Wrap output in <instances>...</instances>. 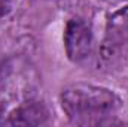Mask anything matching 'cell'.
I'll use <instances>...</instances> for the list:
<instances>
[{
  "instance_id": "1",
  "label": "cell",
  "mask_w": 128,
  "mask_h": 127,
  "mask_svg": "<svg viewBox=\"0 0 128 127\" xmlns=\"http://www.w3.org/2000/svg\"><path fill=\"white\" fill-rule=\"evenodd\" d=\"M64 115L79 126L109 123L122 108V100L113 90L86 82L72 84L60 93Z\"/></svg>"
},
{
  "instance_id": "4",
  "label": "cell",
  "mask_w": 128,
  "mask_h": 127,
  "mask_svg": "<svg viewBox=\"0 0 128 127\" xmlns=\"http://www.w3.org/2000/svg\"><path fill=\"white\" fill-rule=\"evenodd\" d=\"M48 109L39 100L27 99L22 103L16 105L8 112L4 123L8 124H21V126H34L45 124L48 120Z\"/></svg>"
},
{
  "instance_id": "5",
  "label": "cell",
  "mask_w": 128,
  "mask_h": 127,
  "mask_svg": "<svg viewBox=\"0 0 128 127\" xmlns=\"http://www.w3.org/2000/svg\"><path fill=\"white\" fill-rule=\"evenodd\" d=\"M15 3L16 0H0V17L10 14L12 9L15 8Z\"/></svg>"
},
{
  "instance_id": "2",
  "label": "cell",
  "mask_w": 128,
  "mask_h": 127,
  "mask_svg": "<svg viewBox=\"0 0 128 127\" xmlns=\"http://www.w3.org/2000/svg\"><path fill=\"white\" fill-rule=\"evenodd\" d=\"M64 51L67 58L73 63H82L91 55L92 32L86 21L82 18H72L64 27Z\"/></svg>"
},
{
  "instance_id": "3",
  "label": "cell",
  "mask_w": 128,
  "mask_h": 127,
  "mask_svg": "<svg viewBox=\"0 0 128 127\" xmlns=\"http://www.w3.org/2000/svg\"><path fill=\"white\" fill-rule=\"evenodd\" d=\"M128 45V6L112 12L106 21L101 51L106 57Z\"/></svg>"
}]
</instances>
